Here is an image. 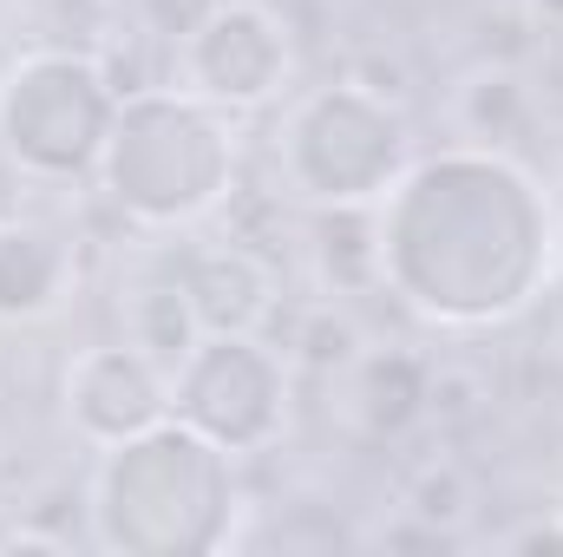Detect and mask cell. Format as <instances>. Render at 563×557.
<instances>
[{"label": "cell", "mask_w": 563, "mask_h": 557, "mask_svg": "<svg viewBox=\"0 0 563 557\" xmlns=\"http://www.w3.org/2000/svg\"><path fill=\"white\" fill-rule=\"evenodd\" d=\"M177 86L223 112L269 106L288 86V26L263 0H217L177 46Z\"/></svg>", "instance_id": "obj_6"}, {"label": "cell", "mask_w": 563, "mask_h": 557, "mask_svg": "<svg viewBox=\"0 0 563 557\" xmlns=\"http://www.w3.org/2000/svg\"><path fill=\"white\" fill-rule=\"evenodd\" d=\"M119 119V86L92 53H26L0 79V144L26 177L99 171Z\"/></svg>", "instance_id": "obj_4"}, {"label": "cell", "mask_w": 563, "mask_h": 557, "mask_svg": "<svg viewBox=\"0 0 563 557\" xmlns=\"http://www.w3.org/2000/svg\"><path fill=\"white\" fill-rule=\"evenodd\" d=\"M387 217H407L426 230H445V250H420L387 263L380 282H394L432 321H505L531 302L551 256V217L531 190V177L505 151H445L420 164L407 184L380 197Z\"/></svg>", "instance_id": "obj_1"}, {"label": "cell", "mask_w": 563, "mask_h": 557, "mask_svg": "<svg viewBox=\"0 0 563 557\" xmlns=\"http://www.w3.org/2000/svg\"><path fill=\"white\" fill-rule=\"evenodd\" d=\"M347 368H354V387H347V394H354V419H361L367 433H380V439L407 433V426L432 407V368H426L420 354H407V348L354 354Z\"/></svg>", "instance_id": "obj_10"}, {"label": "cell", "mask_w": 563, "mask_h": 557, "mask_svg": "<svg viewBox=\"0 0 563 557\" xmlns=\"http://www.w3.org/2000/svg\"><path fill=\"white\" fill-rule=\"evenodd\" d=\"M66 414L92 446L139 439L170 414V374L144 361L139 348H86L66 374Z\"/></svg>", "instance_id": "obj_7"}, {"label": "cell", "mask_w": 563, "mask_h": 557, "mask_svg": "<svg viewBox=\"0 0 563 557\" xmlns=\"http://www.w3.org/2000/svg\"><path fill=\"white\" fill-rule=\"evenodd\" d=\"M452 119H459V132L478 144V151H505V144L531 125V92H525V79H518V73L485 66V73H472V79L459 86Z\"/></svg>", "instance_id": "obj_12"}, {"label": "cell", "mask_w": 563, "mask_h": 557, "mask_svg": "<svg viewBox=\"0 0 563 557\" xmlns=\"http://www.w3.org/2000/svg\"><path fill=\"white\" fill-rule=\"evenodd\" d=\"M125 341L139 348L144 361H157L164 374H177L190 361V348L203 341V321L184 295V276L177 282H139L125 295Z\"/></svg>", "instance_id": "obj_11"}, {"label": "cell", "mask_w": 563, "mask_h": 557, "mask_svg": "<svg viewBox=\"0 0 563 557\" xmlns=\"http://www.w3.org/2000/svg\"><path fill=\"white\" fill-rule=\"evenodd\" d=\"M230 164H236L230 112L184 86L125 92L106 157H99L112 204L151 230L210 217L230 190Z\"/></svg>", "instance_id": "obj_2"}, {"label": "cell", "mask_w": 563, "mask_h": 557, "mask_svg": "<svg viewBox=\"0 0 563 557\" xmlns=\"http://www.w3.org/2000/svg\"><path fill=\"white\" fill-rule=\"evenodd\" d=\"M407 164V119L374 86H321L282 132V177L308 204H380Z\"/></svg>", "instance_id": "obj_3"}, {"label": "cell", "mask_w": 563, "mask_h": 557, "mask_svg": "<svg viewBox=\"0 0 563 557\" xmlns=\"http://www.w3.org/2000/svg\"><path fill=\"white\" fill-rule=\"evenodd\" d=\"M73 295V250L46 223L0 217V321H40Z\"/></svg>", "instance_id": "obj_9"}, {"label": "cell", "mask_w": 563, "mask_h": 557, "mask_svg": "<svg viewBox=\"0 0 563 557\" xmlns=\"http://www.w3.org/2000/svg\"><path fill=\"white\" fill-rule=\"evenodd\" d=\"M407 518L420 525V532H459L465 518H472V479L452 466V459H439V466H426L420 479H413V492H407Z\"/></svg>", "instance_id": "obj_13"}, {"label": "cell", "mask_w": 563, "mask_h": 557, "mask_svg": "<svg viewBox=\"0 0 563 557\" xmlns=\"http://www.w3.org/2000/svg\"><path fill=\"white\" fill-rule=\"evenodd\" d=\"M170 414L223 452H263L288 419L282 361L256 335H203L170 374Z\"/></svg>", "instance_id": "obj_5"}, {"label": "cell", "mask_w": 563, "mask_h": 557, "mask_svg": "<svg viewBox=\"0 0 563 557\" xmlns=\"http://www.w3.org/2000/svg\"><path fill=\"white\" fill-rule=\"evenodd\" d=\"M184 295H190L203 335H256V321L276 302V276L256 250L223 243V250H197L184 263Z\"/></svg>", "instance_id": "obj_8"}]
</instances>
